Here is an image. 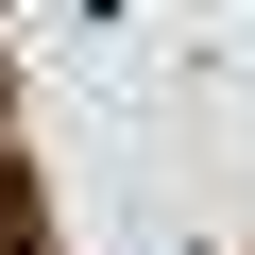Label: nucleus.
<instances>
[{
	"instance_id": "nucleus-1",
	"label": "nucleus",
	"mask_w": 255,
	"mask_h": 255,
	"mask_svg": "<svg viewBox=\"0 0 255 255\" xmlns=\"http://www.w3.org/2000/svg\"><path fill=\"white\" fill-rule=\"evenodd\" d=\"M0 255H34V238H17V221H0Z\"/></svg>"
}]
</instances>
